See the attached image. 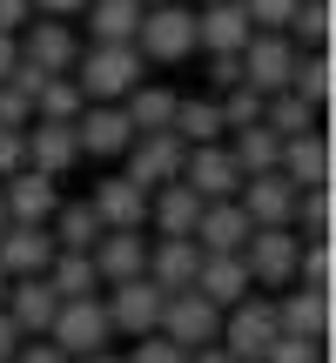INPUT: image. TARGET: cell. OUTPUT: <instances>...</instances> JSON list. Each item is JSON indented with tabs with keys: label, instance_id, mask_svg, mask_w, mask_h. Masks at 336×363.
I'll return each mask as SVG.
<instances>
[{
	"label": "cell",
	"instance_id": "cell-5",
	"mask_svg": "<svg viewBox=\"0 0 336 363\" xmlns=\"http://www.w3.org/2000/svg\"><path fill=\"white\" fill-rule=\"evenodd\" d=\"M181 155H189V142H181L175 128H148V135H135V142L121 148V175L142 182V189H162V182L181 175Z\"/></svg>",
	"mask_w": 336,
	"mask_h": 363
},
{
	"label": "cell",
	"instance_id": "cell-26",
	"mask_svg": "<svg viewBox=\"0 0 336 363\" xmlns=\"http://www.w3.org/2000/svg\"><path fill=\"white\" fill-rule=\"evenodd\" d=\"M168 128H175L189 148L229 135V128H222V101H215V94H175V121H168Z\"/></svg>",
	"mask_w": 336,
	"mask_h": 363
},
{
	"label": "cell",
	"instance_id": "cell-47",
	"mask_svg": "<svg viewBox=\"0 0 336 363\" xmlns=\"http://www.w3.org/2000/svg\"><path fill=\"white\" fill-rule=\"evenodd\" d=\"M88 0H34V13H54V21H74Z\"/></svg>",
	"mask_w": 336,
	"mask_h": 363
},
{
	"label": "cell",
	"instance_id": "cell-12",
	"mask_svg": "<svg viewBox=\"0 0 336 363\" xmlns=\"http://www.w3.org/2000/svg\"><path fill=\"white\" fill-rule=\"evenodd\" d=\"M21 142H27V169H40V175H74L81 169V142H74V121H27L21 128Z\"/></svg>",
	"mask_w": 336,
	"mask_h": 363
},
{
	"label": "cell",
	"instance_id": "cell-29",
	"mask_svg": "<svg viewBox=\"0 0 336 363\" xmlns=\"http://www.w3.org/2000/svg\"><path fill=\"white\" fill-rule=\"evenodd\" d=\"M148 0H88L81 21H88V40H135Z\"/></svg>",
	"mask_w": 336,
	"mask_h": 363
},
{
	"label": "cell",
	"instance_id": "cell-33",
	"mask_svg": "<svg viewBox=\"0 0 336 363\" xmlns=\"http://www.w3.org/2000/svg\"><path fill=\"white\" fill-rule=\"evenodd\" d=\"M121 108H128L135 135H148V128H168V121H175V94H168V88H148V81H135V88L121 94Z\"/></svg>",
	"mask_w": 336,
	"mask_h": 363
},
{
	"label": "cell",
	"instance_id": "cell-1",
	"mask_svg": "<svg viewBox=\"0 0 336 363\" xmlns=\"http://www.w3.org/2000/svg\"><path fill=\"white\" fill-rule=\"evenodd\" d=\"M142 48H135V40H88V48L74 54V67H67V74L81 81V94H88V101H121V94L135 88V81H142Z\"/></svg>",
	"mask_w": 336,
	"mask_h": 363
},
{
	"label": "cell",
	"instance_id": "cell-53",
	"mask_svg": "<svg viewBox=\"0 0 336 363\" xmlns=\"http://www.w3.org/2000/svg\"><path fill=\"white\" fill-rule=\"evenodd\" d=\"M0 229H7V202H0Z\"/></svg>",
	"mask_w": 336,
	"mask_h": 363
},
{
	"label": "cell",
	"instance_id": "cell-2",
	"mask_svg": "<svg viewBox=\"0 0 336 363\" xmlns=\"http://www.w3.org/2000/svg\"><path fill=\"white\" fill-rule=\"evenodd\" d=\"M135 48H142V61H155V67H181L195 54V7L189 0H148L142 27H135Z\"/></svg>",
	"mask_w": 336,
	"mask_h": 363
},
{
	"label": "cell",
	"instance_id": "cell-7",
	"mask_svg": "<svg viewBox=\"0 0 336 363\" xmlns=\"http://www.w3.org/2000/svg\"><path fill=\"white\" fill-rule=\"evenodd\" d=\"M74 142H81V162H121V148L135 142V121L121 101H88L74 115Z\"/></svg>",
	"mask_w": 336,
	"mask_h": 363
},
{
	"label": "cell",
	"instance_id": "cell-3",
	"mask_svg": "<svg viewBox=\"0 0 336 363\" xmlns=\"http://www.w3.org/2000/svg\"><path fill=\"white\" fill-rule=\"evenodd\" d=\"M276 337H283V330H276V296H262V289L235 296L229 310H222V330H215V343H222L235 363H262Z\"/></svg>",
	"mask_w": 336,
	"mask_h": 363
},
{
	"label": "cell",
	"instance_id": "cell-28",
	"mask_svg": "<svg viewBox=\"0 0 336 363\" xmlns=\"http://www.w3.org/2000/svg\"><path fill=\"white\" fill-rule=\"evenodd\" d=\"M289 88H296L310 108H330V94H336V61H330V48H296Z\"/></svg>",
	"mask_w": 336,
	"mask_h": 363
},
{
	"label": "cell",
	"instance_id": "cell-8",
	"mask_svg": "<svg viewBox=\"0 0 336 363\" xmlns=\"http://www.w3.org/2000/svg\"><path fill=\"white\" fill-rule=\"evenodd\" d=\"M296 249H303L296 229H249V242H242L249 283H256V289H283V283H296Z\"/></svg>",
	"mask_w": 336,
	"mask_h": 363
},
{
	"label": "cell",
	"instance_id": "cell-34",
	"mask_svg": "<svg viewBox=\"0 0 336 363\" xmlns=\"http://www.w3.org/2000/svg\"><path fill=\"white\" fill-rule=\"evenodd\" d=\"M289 229H296V235H330L336 229V195H330V182L296 189V216H289Z\"/></svg>",
	"mask_w": 336,
	"mask_h": 363
},
{
	"label": "cell",
	"instance_id": "cell-10",
	"mask_svg": "<svg viewBox=\"0 0 336 363\" xmlns=\"http://www.w3.org/2000/svg\"><path fill=\"white\" fill-rule=\"evenodd\" d=\"M162 283H148V276H128V283H108V323H115V337H148V330L162 323Z\"/></svg>",
	"mask_w": 336,
	"mask_h": 363
},
{
	"label": "cell",
	"instance_id": "cell-50",
	"mask_svg": "<svg viewBox=\"0 0 336 363\" xmlns=\"http://www.w3.org/2000/svg\"><path fill=\"white\" fill-rule=\"evenodd\" d=\"M13 54H21V48H13V34H0V81H7V67H13Z\"/></svg>",
	"mask_w": 336,
	"mask_h": 363
},
{
	"label": "cell",
	"instance_id": "cell-25",
	"mask_svg": "<svg viewBox=\"0 0 336 363\" xmlns=\"http://www.w3.org/2000/svg\"><path fill=\"white\" fill-rule=\"evenodd\" d=\"M195 289H202L208 303H222L229 310L235 296H249V262H242V249H229V256H202V269H195Z\"/></svg>",
	"mask_w": 336,
	"mask_h": 363
},
{
	"label": "cell",
	"instance_id": "cell-39",
	"mask_svg": "<svg viewBox=\"0 0 336 363\" xmlns=\"http://www.w3.org/2000/svg\"><path fill=\"white\" fill-rule=\"evenodd\" d=\"M121 363H189V350H181V343H168L162 330H148V337H135V350L121 357Z\"/></svg>",
	"mask_w": 336,
	"mask_h": 363
},
{
	"label": "cell",
	"instance_id": "cell-20",
	"mask_svg": "<svg viewBox=\"0 0 336 363\" xmlns=\"http://www.w3.org/2000/svg\"><path fill=\"white\" fill-rule=\"evenodd\" d=\"M88 202L101 216V229H148V189L128 182V175H101Z\"/></svg>",
	"mask_w": 336,
	"mask_h": 363
},
{
	"label": "cell",
	"instance_id": "cell-41",
	"mask_svg": "<svg viewBox=\"0 0 336 363\" xmlns=\"http://www.w3.org/2000/svg\"><path fill=\"white\" fill-rule=\"evenodd\" d=\"M242 13H249V27H262V34H283L289 13H296V0H242Z\"/></svg>",
	"mask_w": 336,
	"mask_h": 363
},
{
	"label": "cell",
	"instance_id": "cell-43",
	"mask_svg": "<svg viewBox=\"0 0 336 363\" xmlns=\"http://www.w3.org/2000/svg\"><path fill=\"white\" fill-rule=\"evenodd\" d=\"M7 363H74V357H67L54 337H21V350H13Z\"/></svg>",
	"mask_w": 336,
	"mask_h": 363
},
{
	"label": "cell",
	"instance_id": "cell-44",
	"mask_svg": "<svg viewBox=\"0 0 336 363\" xmlns=\"http://www.w3.org/2000/svg\"><path fill=\"white\" fill-rule=\"evenodd\" d=\"M242 81V54H208V94H229Z\"/></svg>",
	"mask_w": 336,
	"mask_h": 363
},
{
	"label": "cell",
	"instance_id": "cell-18",
	"mask_svg": "<svg viewBox=\"0 0 336 363\" xmlns=\"http://www.w3.org/2000/svg\"><path fill=\"white\" fill-rule=\"evenodd\" d=\"M0 202H7V222H47L54 202H61V182L40 169H13L0 175Z\"/></svg>",
	"mask_w": 336,
	"mask_h": 363
},
{
	"label": "cell",
	"instance_id": "cell-37",
	"mask_svg": "<svg viewBox=\"0 0 336 363\" xmlns=\"http://www.w3.org/2000/svg\"><path fill=\"white\" fill-rule=\"evenodd\" d=\"M296 283H316V289L336 283V242H330V235H303V249H296Z\"/></svg>",
	"mask_w": 336,
	"mask_h": 363
},
{
	"label": "cell",
	"instance_id": "cell-22",
	"mask_svg": "<svg viewBox=\"0 0 336 363\" xmlns=\"http://www.w3.org/2000/svg\"><path fill=\"white\" fill-rule=\"evenodd\" d=\"M249 229H256V222L242 216V202H235V195H215V202H202L195 242H202V256H229V249L249 242Z\"/></svg>",
	"mask_w": 336,
	"mask_h": 363
},
{
	"label": "cell",
	"instance_id": "cell-16",
	"mask_svg": "<svg viewBox=\"0 0 336 363\" xmlns=\"http://www.w3.org/2000/svg\"><path fill=\"white\" fill-rule=\"evenodd\" d=\"M276 330H283V337H330V289L283 283V296H276Z\"/></svg>",
	"mask_w": 336,
	"mask_h": 363
},
{
	"label": "cell",
	"instance_id": "cell-14",
	"mask_svg": "<svg viewBox=\"0 0 336 363\" xmlns=\"http://www.w3.org/2000/svg\"><path fill=\"white\" fill-rule=\"evenodd\" d=\"M235 202H242V216L256 222V229H289V216H296V189H289V182L276 175V169H262V175H242Z\"/></svg>",
	"mask_w": 336,
	"mask_h": 363
},
{
	"label": "cell",
	"instance_id": "cell-4",
	"mask_svg": "<svg viewBox=\"0 0 336 363\" xmlns=\"http://www.w3.org/2000/svg\"><path fill=\"white\" fill-rule=\"evenodd\" d=\"M47 337L61 343L67 357L108 350V343H115V323H108V303H101V289H94V296H61V310H54Z\"/></svg>",
	"mask_w": 336,
	"mask_h": 363
},
{
	"label": "cell",
	"instance_id": "cell-17",
	"mask_svg": "<svg viewBox=\"0 0 336 363\" xmlns=\"http://www.w3.org/2000/svg\"><path fill=\"white\" fill-rule=\"evenodd\" d=\"M276 175H283L289 189H310V182H330V135H323V128L283 135V148H276Z\"/></svg>",
	"mask_w": 336,
	"mask_h": 363
},
{
	"label": "cell",
	"instance_id": "cell-13",
	"mask_svg": "<svg viewBox=\"0 0 336 363\" xmlns=\"http://www.w3.org/2000/svg\"><path fill=\"white\" fill-rule=\"evenodd\" d=\"M181 182H189L202 202H215V195H235V189H242V169H235L229 142H195L189 155H181Z\"/></svg>",
	"mask_w": 336,
	"mask_h": 363
},
{
	"label": "cell",
	"instance_id": "cell-45",
	"mask_svg": "<svg viewBox=\"0 0 336 363\" xmlns=\"http://www.w3.org/2000/svg\"><path fill=\"white\" fill-rule=\"evenodd\" d=\"M13 169H27V142H21V128H0V175H13Z\"/></svg>",
	"mask_w": 336,
	"mask_h": 363
},
{
	"label": "cell",
	"instance_id": "cell-23",
	"mask_svg": "<svg viewBox=\"0 0 336 363\" xmlns=\"http://www.w3.org/2000/svg\"><path fill=\"white\" fill-rule=\"evenodd\" d=\"M195 269H202V242H195V235H155V242H148V283L195 289Z\"/></svg>",
	"mask_w": 336,
	"mask_h": 363
},
{
	"label": "cell",
	"instance_id": "cell-49",
	"mask_svg": "<svg viewBox=\"0 0 336 363\" xmlns=\"http://www.w3.org/2000/svg\"><path fill=\"white\" fill-rule=\"evenodd\" d=\"M189 363H235V357L222 350V343H195V350H189Z\"/></svg>",
	"mask_w": 336,
	"mask_h": 363
},
{
	"label": "cell",
	"instance_id": "cell-40",
	"mask_svg": "<svg viewBox=\"0 0 336 363\" xmlns=\"http://www.w3.org/2000/svg\"><path fill=\"white\" fill-rule=\"evenodd\" d=\"M262 363H323V337H276Z\"/></svg>",
	"mask_w": 336,
	"mask_h": 363
},
{
	"label": "cell",
	"instance_id": "cell-51",
	"mask_svg": "<svg viewBox=\"0 0 336 363\" xmlns=\"http://www.w3.org/2000/svg\"><path fill=\"white\" fill-rule=\"evenodd\" d=\"M74 363H121V357H115V343H108V350H88V357H74Z\"/></svg>",
	"mask_w": 336,
	"mask_h": 363
},
{
	"label": "cell",
	"instance_id": "cell-9",
	"mask_svg": "<svg viewBox=\"0 0 336 363\" xmlns=\"http://www.w3.org/2000/svg\"><path fill=\"white\" fill-rule=\"evenodd\" d=\"M13 48H21V61L47 67V74H67V67H74V54H81V34H74V21L34 13V21H27L21 34H13Z\"/></svg>",
	"mask_w": 336,
	"mask_h": 363
},
{
	"label": "cell",
	"instance_id": "cell-30",
	"mask_svg": "<svg viewBox=\"0 0 336 363\" xmlns=\"http://www.w3.org/2000/svg\"><path fill=\"white\" fill-rule=\"evenodd\" d=\"M47 283H54V296H94V289H101L94 249H54V262H47Z\"/></svg>",
	"mask_w": 336,
	"mask_h": 363
},
{
	"label": "cell",
	"instance_id": "cell-48",
	"mask_svg": "<svg viewBox=\"0 0 336 363\" xmlns=\"http://www.w3.org/2000/svg\"><path fill=\"white\" fill-rule=\"evenodd\" d=\"M13 350H21V330H13V316H7V310H0V363H7Z\"/></svg>",
	"mask_w": 336,
	"mask_h": 363
},
{
	"label": "cell",
	"instance_id": "cell-42",
	"mask_svg": "<svg viewBox=\"0 0 336 363\" xmlns=\"http://www.w3.org/2000/svg\"><path fill=\"white\" fill-rule=\"evenodd\" d=\"M27 121H34V94L0 81V128H27Z\"/></svg>",
	"mask_w": 336,
	"mask_h": 363
},
{
	"label": "cell",
	"instance_id": "cell-31",
	"mask_svg": "<svg viewBox=\"0 0 336 363\" xmlns=\"http://www.w3.org/2000/svg\"><path fill=\"white\" fill-rule=\"evenodd\" d=\"M47 229H54V249H94V242H101V216H94V202H54Z\"/></svg>",
	"mask_w": 336,
	"mask_h": 363
},
{
	"label": "cell",
	"instance_id": "cell-11",
	"mask_svg": "<svg viewBox=\"0 0 336 363\" xmlns=\"http://www.w3.org/2000/svg\"><path fill=\"white\" fill-rule=\"evenodd\" d=\"M289 67H296V40L289 34H249L242 40V88H256V94H276V88H289Z\"/></svg>",
	"mask_w": 336,
	"mask_h": 363
},
{
	"label": "cell",
	"instance_id": "cell-36",
	"mask_svg": "<svg viewBox=\"0 0 336 363\" xmlns=\"http://www.w3.org/2000/svg\"><path fill=\"white\" fill-rule=\"evenodd\" d=\"M296 48H330V34H336V7L330 0H296V13H289V27H283Z\"/></svg>",
	"mask_w": 336,
	"mask_h": 363
},
{
	"label": "cell",
	"instance_id": "cell-21",
	"mask_svg": "<svg viewBox=\"0 0 336 363\" xmlns=\"http://www.w3.org/2000/svg\"><path fill=\"white\" fill-rule=\"evenodd\" d=\"M94 269H101V289L108 283H128V276H148V229H101Z\"/></svg>",
	"mask_w": 336,
	"mask_h": 363
},
{
	"label": "cell",
	"instance_id": "cell-24",
	"mask_svg": "<svg viewBox=\"0 0 336 363\" xmlns=\"http://www.w3.org/2000/svg\"><path fill=\"white\" fill-rule=\"evenodd\" d=\"M195 222H202V195L181 175L162 182V189H148V229L155 235H195Z\"/></svg>",
	"mask_w": 336,
	"mask_h": 363
},
{
	"label": "cell",
	"instance_id": "cell-52",
	"mask_svg": "<svg viewBox=\"0 0 336 363\" xmlns=\"http://www.w3.org/2000/svg\"><path fill=\"white\" fill-rule=\"evenodd\" d=\"M7 283H13V276H7V269H0V303H7Z\"/></svg>",
	"mask_w": 336,
	"mask_h": 363
},
{
	"label": "cell",
	"instance_id": "cell-32",
	"mask_svg": "<svg viewBox=\"0 0 336 363\" xmlns=\"http://www.w3.org/2000/svg\"><path fill=\"white\" fill-rule=\"evenodd\" d=\"M81 108H88V94H81L74 74H47V81L34 88V115H40V121H74Z\"/></svg>",
	"mask_w": 336,
	"mask_h": 363
},
{
	"label": "cell",
	"instance_id": "cell-6",
	"mask_svg": "<svg viewBox=\"0 0 336 363\" xmlns=\"http://www.w3.org/2000/svg\"><path fill=\"white\" fill-rule=\"evenodd\" d=\"M155 330H162L168 343H181V350H195V343H215V330H222V303H208L202 289H168Z\"/></svg>",
	"mask_w": 336,
	"mask_h": 363
},
{
	"label": "cell",
	"instance_id": "cell-15",
	"mask_svg": "<svg viewBox=\"0 0 336 363\" xmlns=\"http://www.w3.org/2000/svg\"><path fill=\"white\" fill-rule=\"evenodd\" d=\"M54 262V229L47 222H7L0 229V269L7 276H47Z\"/></svg>",
	"mask_w": 336,
	"mask_h": 363
},
{
	"label": "cell",
	"instance_id": "cell-27",
	"mask_svg": "<svg viewBox=\"0 0 336 363\" xmlns=\"http://www.w3.org/2000/svg\"><path fill=\"white\" fill-rule=\"evenodd\" d=\"M222 142H229V155H235V169H242V175H262V169H276L283 135H276L269 121H242V128H229Z\"/></svg>",
	"mask_w": 336,
	"mask_h": 363
},
{
	"label": "cell",
	"instance_id": "cell-35",
	"mask_svg": "<svg viewBox=\"0 0 336 363\" xmlns=\"http://www.w3.org/2000/svg\"><path fill=\"white\" fill-rule=\"evenodd\" d=\"M316 115H323V108H310L296 88H276V94H262V121H269L276 135H303V128H316Z\"/></svg>",
	"mask_w": 336,
	"mask_h": 363
},
{
	"label": "cell",
	"instance_id": "cell-46",
	"mask_svg": "<svg viewBox=\"0 0 336 363\" xmlns=\"http://www.w3.org/2000/svg\"><path fill=\"white\" fill-rule=\"evenodd\" d=\"M34 21V0H0V34H21Z\"/></svg>",
	"mask_w": 336,
	"mask_h": 363
},
{
	"label": "cell",
	"instance_id": "cell-38",
	"mask_svg": "<svg viewBox=\"0 0 336 363\" xmlns=\"http://www.w3.org/2000/svg\"><path fill=\"white\" fill-rule=\"evenodd\" d=\"M222 101V128H242V121H262V94L256 88H242V81H235L229 94H215Z\"/></svg>",
	"mask_w": 336,
	"mask_h": 363
},
{
	"label": "cell",
	"instance_id": "cell-19",
	"mask_svg": "<svg viewBox=\"0 0 336 363\" xmlns=\"http://www.w3.org/2000/svg\"><path fill=\"white\" fill-rule=\"evenodd\" d=\"M0 310L13 316V330H21V337H47V323H54V310H61V296H54L47 276H13Z\"/></svg>",
	"mask_w": 336,
	"mask_h": 363
}]
</instances>
